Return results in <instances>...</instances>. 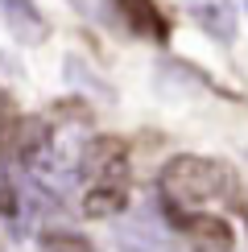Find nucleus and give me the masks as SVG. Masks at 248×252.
I'll return each instance as SVG.
<instances>
[{
    "label": "nucleus",
    "mask_w": 248,
    "mask_h": 252,
    "mask_svg": "<svg viewBox=\"0 0 248 252\" xmlns=\"http://www.w3.org/2000/svg\"><path fill=\"white\" fill-rule=\"evenodd\" d=\"M186 8H190L194 25L203 29V33H211L219 46H227V41L236 37V13L227 0H186Z\"/></svg>",
    "instance_id": "423d86ee"
},
{
    "label": "nucleus",
    "mask_w": 248,
    "mask_h": 252,
    "mask_svg": "<svg viewBox=\"0 0 248 252\" xmlns=\"http://www.w3.org/2000/svg\"><path fill=\"white\" fill-rule=\"evenodd\" d=\"M157 190L165 207L174 211H207V207H240V178L219 157H199V153H178L161 165Z\"/></svg>",
    "instance_id": "f257e3e1"
},
{
    "label": "nucleus",
    "mask_w": 248,
    "mask_h": 252,
    "mask_svg": "<svg viewBox=\"0 0 248 252\" xmlns=\"http://www.w3.org/2000/svg\"><path fill=\"white\" fill-rule=\"evenodd\" d=\"M194 252H207V248H194Z\"/></svg>",
    "instance_id": "f8f14e48"
},
{
    "label": "nucleus",
    "mask_w": 248,
    "mask_h": 252,
    "mask_svg": "<svg viewBox=\"0 0 248 252\" xmlns=\"http://www.w3.org/2000/svg\"><path fill=\"white\" fill-rule=\"evenodd\" d=\"M0 211H4V215H17V194L4 190V186H0Z\"/></svg>",
    "instance_id": "9b49d317"
},
{
    "label": "nucleus",
    "mask_w": 248,
    "mask_h": 252,
    "mask_svg": "<svg viewBox=\"0 0 248 252\" xmlns=\"http://www.w3.org/2000/svg\"><path fill=\"white\" fill-rule=\"evenodd\" d=\"M128 207V190L124 186H91L83 194V215L91 219H108V215H120Z\"/></svg>",
    "instance_id": "6e6552de"
},
{
    "label": "nucleus",
    "mask_w": 248,
    "mask_h": 252,
    "mask_svg": "<svg viewBox=\"0 0 248 252\" xmlns=\"http://www.w3.org/2000/svg\"><path fill=\"white\" fill-rule=\"evenodd\" d=\"M70 4H75L83 17H95V21L108 17V0H70Z\"/></svg>",
    "instance_id": "9d476101"
},
{
    "label": "nucleus",
    "mask_w": 248,
    "mask_h": 252,
    "mask_svg": "<svg viewBox=\"0 0 248 252\" xmlns=\"http://www.w3.org/2000/svg\"><path fill=\"white\" fill-rule=\"evenodd\" d=\"M116 248L120 252H174L170 244V223L157 219L153 207H145L116 232Z\"/></svg>",
    "instance_id": "7ed1b4c3"
},
{
    "label": "nucleus",
    "mask_w": 248,
    "mask_h": 252,
    "mask_svg": "<svg viewBox=\"0 0 248 252\" xmlns=\"http://www.w3.org/2000/svg\"><path fill=\"white\" fill-rule=\"evenodd\" d=\"M0 17H4L8 33L21 46H41L50 37V25H46V17H41V8L33 0H0Z\"/></svg>",
    "instance_id": "39448f33"
},
{
    "label": "nucleus",
    "mask_w": 248,
    "mask_h": 252,
    "mask_svg": "<svg viewBox=\"0 0 248 252\" xmlns=\"http://www.w3.org/2000/svg\"><path fill=\"white\" fill-rule=\"evenodd\" d=\"M79 174L91 186H124V178H128V145L120 136H91L79 149Z\"/></svg>",
    "instance_id": "f03ea898"
},
{
    "label": "nucleus",
    "mask_w": 248,
    "mask_h": 252,
    "mask_svg": "<svg viewBox=\"0 0 248 252\" xmlns=\"http://www.w3.org/2000/svg\"><path fill=\"white\" fill-rule=\"evenodd\" d=\"M37 248L41 252H95L87 236L70 232V227H46V232L37 236Z\"/></svg>",
    "instance_id": "1a4fd4ad"
},
{
    "label": "nucleus",
    "mask_w": 248,
    "mask_h": 252,
    "mask_svg": "<svg viewBox=\"0 0 248 252\" xmlns=\"http://www.w3.org/2000/svg\"><path fill=\"white\" fill-rule=\"evenodd\" d=\"M165 223L178 227V232H186L190 240H199V248H207V252H227L232 240H236V232L227 227V219L207 215V211H174V207H170Z\"/></svg>",
    "instance_id": "20e7f679"
},
{
    "label": "nucleus",
    "mask_w": 248,
    "mask_h": 252,
    "mask_svg": "<svg viewBox=\"0 0 248 252\" xmlns=\"http://www.w3.org/2000/svg\"><path fill=\"white\" fill-rule=\"evenodd\" d=\"M112 4L120 8L124 25L132 29V33H149V37H165V17L153 8V0H112Z\"/></svg>",
    "instance_id": "0eeeda50"
}]
</instances>
